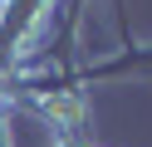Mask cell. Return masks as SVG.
<instances>
[{"mask_svg": "<svg viewBox=\"0 0 152 147\" xmlns=\"http://www.w3.org/2000/svg\"><path fill=\"white\" fill-rule=\"evenodd\" d=\"M54 147H98V142H93L88 132H59V137H54Z\"/></svg>", "mask_w": 152, "mask_h": 147, "instance_id": "6da1fadb", "label": "cell"}, {"mask_svg": "<svg viewBox=\"0 0 152 147\" xmlns=\"http://www.w3.org/2000/svg\"><path fill=\"white\" fill-rule=\"evenodd\" d=\"M0 147H10V123H5V113H0Z\"/></svg>", "mask_w": 152, "mask_h": 147, "instance_id": "7a4b0ae2", "label": "cell"}]
</instances>
